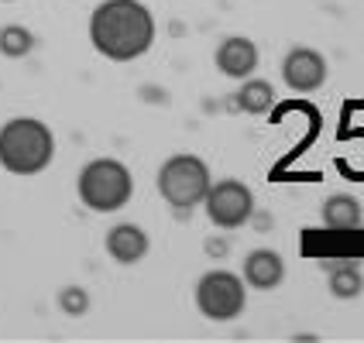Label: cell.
I'll use <instances>...</instances> for the list:
<instances>
[{"label":"cell","instance_id":"obj_15","mask_svg":"<svg viewBox=\"0 0 364 343\" xmlns=\"http://www.w3.org/2000/svg\"><path fill=\"white\" fill-rule=\"evenodd\" d=\"M59 309L65 316H73V320H80L90 312V292L82 288V285H65L59 292Z\"/></svg>","mask_w":364,"mask_h":343},{"label":"cell","instance_id":"obj_2","mask_svg":"<svg viewBox=\"0 0 364 343\" xmlns=\"http://www.w3.org/2000/svg\"><path fill=\"white\" fill-rule=\"evenodd\" d=\"M55 158V134L38 117H11L0 127V168L31 179L41 175Z\"/></svg>","mask_w":364,"mask_h":343},{"label":"cell","instance_id":"obj_11","mask_svg":"<svg viewBox=\"0 0 364 343\" xmlns=\"http://www.w3.org/2000/svg\"><path fill=\"white\" fill-rule=\"evenodd\" d=\"M320 217H323V227H326V230L347 234V230H358V227L364 223V209H361V202L354 200V196L337 192V196H330V200L323 202Z\"/></svg>","mask_w":364,"mask_h":343},{"label":"cell","instance_id":"obj_3","mask_svg":"<svg viewBox=\"0 0 364 343\" xmlns=\"http://www.w3.org/2000/svg\"><path fill=\"white\" fill-rule=\"evenodd\" d=\"M76 196L90 213H117L134 196V175L121 158H93L76 175Z\"/></svg>","mask_w":364,"mask_h":343},{"label":"cell","instance_id":"obj_8","mask_svg":"<svg viewBox=\"0 0 364 343\" xmlns=\"http://www.w3.org/2000/svg\"><path fill=\"white\" fill-rule=\"evenodd\" d=\"M213 62H217V69H220L227 80H247V76H255L262 55H258V45L251 38L230 35V38H223L220 45H217Z\"/></svg>","mask_w":364,"mask_h":343},{"label":"cell","instance_id":"obj_12","mask_svg":"<svg viewBox=\"0 0 364 343\" xmlns=\"http://www.w3.org/2000/svg\"><path fill=\"white\" fill-rule=\"evenodd\" d=\"M237 107H241L244 114H251V117H262V114H268L275 107V86L268 80L247 76L244 86L237 89Z\"/></svg>","mask_w":364,"mask_h":343},{"label":"cell","instance_id":"obj_6","mask_svg":"<svg viewBox=\"0 0 364 343\" xmlns=\"http://www.w3.org/2000/svg\"><path fill=\"white\" fill-rule=\"evenodd\" d=\"M203 209H206V220L217 230H237L255 217V192L241 179L210 182V189L203 196Z\"/></svg>","mask_w":364,"mask_h":343},{"label":"cell","instance_id":"obj_13","mask_svg":"<svg viewBox=\"0 0 364 343\" xmlns=\"http://www.w3.org/2000/svg\"><path fill=\"white\" fill-rule=\"evenodd\" d=\"M35 31L31 28H24V24H4L0 28V55L4 59H28L31 52H35Z\"/></svg>","mask_w":364,"mask_h":343},{"label":"cell","instance_id":"obj_4","mask_svg":"<svg viewBox=\"0 0 364 343\" xmlns=\"http://www.w3.org/2000/svg\"><path fill=\"white\" fill-rule=\"evenodd\" d=\"M155 182H159V196H162L172 209L189 213V209L203 206V196H206L213 175H210V165L203 162L200 155L179 151V155H168L162 162Z\"/></svg>","mask_w":364,"mask_h":343},{"label":"cell","instance_id":"obj_5","mask_svg":"<svg viewBox=\"0 0 364 343\" xmlns=\"http://www.w3.org/2000/svg\"><path fill=\"white\" fill-rule=\"evenodd\" d=\"M247 305V285L241 275L227 271V268H213L196 282V309L210 323H230L237 320Z\"/></svg>","mask_w":364,"mask_h":343},{"label":"cell","instance_id":"obj_1","mask_svg":"<svg viewBox=\"0 0 364 343\" xmlns=\"http://www.w3.org/2000/svg\"><path fill=\"white\" fill-rule=\"evenodd\" d=\"M155 14L141 0H103L90 14V45L110 62H134L155 45Z\"/></svg>","mask_w":364,"mask_h":343},{"label":"cell","instance_id":"obj_14","mask_svg":"<svg viewBox=\"0 0 364 343\" xmlns=\"http://www.w3.org/2000/svg\"><path fill=\"white\" fill-rule=\"evenodd\" d=\"M364 292V275H361V268L350 261V264H341V268H333L330 271V295L333 299H358Z\"/></svg>","mask_w":364,"mask_h":343},{"label":"cell","instance_id":"obj_10","mask_svg":"<svg viewBox=\"0 0 364 343\" xmlns=\"http://www.w3.org/2000/svg\"><path fill=\"white\" fill-rule=\"evenodd\" d=\"M244 285L247 288H258V292H272L285 282V261L279 251L272 247H258L244 258Z\"/></svg>","mask_w":364,"mask_h":343},{"label":"cell","instance_id":"obj_9","mask_svg":"<svg viewBox=\"0 0 364 343\" xmlns=\"http://www.w3.org/2000/svg\"><path fill=\"white\" fill-rule=\"evenodd\" d=\"M103 247L110 254V261L117 264H138L151 251V241L138 223H114L103 237Z\"/></svg>","mask_w":364,"mask_h":343},{"label":"cell","instance_id":"obj_7","mask_svg":"<svg viewBox=\"0 0 364 343\" xmlns=\"http://www.w3.org/2000/svg\"><path fill=\"white\" fill-rule=\"evenodd\" d=\"M282 80L292 93H316L326 82L323 52H316V48H309V45L289 48L282 59Z\"/></svg>","mask_w":364,"mask_h":343}]
</instances>
